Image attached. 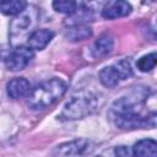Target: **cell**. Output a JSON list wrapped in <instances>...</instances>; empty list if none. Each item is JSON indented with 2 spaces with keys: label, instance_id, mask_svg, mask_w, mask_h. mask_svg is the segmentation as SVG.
Wrapping results in <instances>:
<instances>
[{
  "label": "cell",
  "instance_id": "obj_1",
  "mask_svg": "<svg viewBox=\"0 0 157 157\" xmlns=\"http://www.w3.org/2000/svg\"><path fill=\"white\" fill-rule=\"evenodd\" d=\"M66 91V83L60 78H50L37 85L28 93V107L34 110L45 109L56 102Z\"/></svg>",
  "mask_w": 157,
  "mask_h": 157
},
{
  "label": "cell",
  "instance_id": "obj_2",
  "mask_svg": "<svg viewBox=\"0 0 157 157\" xmlns=\"http://www.w3.org/2000/svg\"><path fill=\"white\" fill-rule=\"evenodd\" d=\"M98 107L97 96L91 92H80L72 96L63 108L61 117L66 120L82 119L92 114Z\"/></svg>",
  "mask_w": 157,
  "mask_h": 157
},
{
  "label": "cell",
  "instance_id": "obj_3",
  "mask_svg": "<svg viewBox=\"0 0 157 157\" xmlns=\"http://www.w3.org/2000/svg\"><path fill=\"white\" fill-rule=\"evenodd\" d=\"M38 13L36 7L25 9L10 23V40L12 45H21L33 33Z\"/></svg>",
  "mask_w": 157,
  "mask_h": 157
},
{
  "label": "cell",
  "instance_id": "obj_4",
  "mask_svg": "<svg viewBox=\"0 0 157 157\" xmlns=\"http://www.w3.org/2000/svg\"><path fill=\"white\" fill-rule=\"evenodd\" d=\"M132 75L131 64L128 59H121L118 63L105 66L99 71V81L105 87H115L121 80H126Z\"/></svg>",
  "mask_w": 157,
  "mask_h": 157
},
{
  "label": "cell",
  "instance_id": "obj_5",
  "mask_svg": "<svg viewBox=\"0 0 157 157\" xmlns=\"http://www.w3.org/2000/svg\"><path fill=\"white\" fill-rule=\"evenodd\" d=\"M148 96V90L135 87L125 96L118 98L113 104L114 113H139L137 109L142 105L145 98Z\"/></svg>",
  "mask_w": 157,
  "mask_h": 157
},
{
  "label": "cell",
  "instance_id": "obj_6",
  "mask_svg": "<svg viewBox=\"0 0 157 157\" xmlns=\"http://www.w3.org/2000/svg\"><path fill=\"white\" fill-rule=\"evenodd\" d=\"M33 49L29 47H23L18 45L15 49H12L5 58V64L6 67L11 71H18L25 69L31 60L33 59Z\"/></svg>",
  "mask_w": 157,
  "mask_h": 157
},
{
  "label": "cell",
  "instance_id": "obj_7",
  "mask_svg": "<svg viewBox=\"0 0 157 157\" xmlns=\"http://www.w3.org/2000/svg\"><path fill=\"white\" fill-rule=\"evenodd\" d=\"M91 144L86 140H74L65 144H61L55 147L53 151L54 156H80L90 152L92 147Z\"/></svg>",
  "mask_w": 157,
  "mask_h": 157
},
{
  "label": "cell",
  "instance_id": "obj_8",
  "mask_svg": "<svg viewBox=\"0 0 157 157\" xmlns=\"http://www.w3.org/2000/svg\"><path fill=\"white\" fill-rule=\"evenodd\" d=\"M131 10H132V7L128 1L115 0L114 2H112L107 7H104V10L102 11V16L104 18H108V20L119 18V17L128 16L131 12Z\"/></svg>",
  "mask_w": 157,
  "mask_h": 157
},
{
  "label": "cell",
  "instance_id": "obj_9",
  "mask_svg": "<svg viewBox=\"0 0 157 157\" xmlns=\"http://www.w3.org/2000/svg\"><path fill=\"white\" fill-rule=\"evenodd\" d=\"M53 37H54V33L50 29H47V28L37 29L28 37V39H27L28 47L34 50H42L49 44V42L53 39Z\"/></svg>",
  "mask_w": 157,
  "mask_h": 157
},
{
  "label": "cell",
  "instance_id": "obj_10",
  "mask_svg": "<svg viewBox=\"0 0 157 157\" xmlns=\"http://www.w3.org/2000/svg\"><path fill=\"white\" fill-rule=\"evenodd\" d=\"M6 90H7V94L11 98H22L25 96H28L32 88L29 81L26 80L25 77H15L7 83Z\"/></svg>",
  "mask_w": 157,
  "mask_h": 157
},
{
  "label": "cell",
  "instance_id": "obj_11",
  "mask_svg": "<svg viewBox=\"0 0 157 157\" xmlns=\"http://www.w3.org/2000/svg\"><path fill=\"white\" fill-rule=\"evenodd\" d=\"M113 45H114V40H113L112 36L102 34L96 39V42L93 44V49H92L93 55L96 58L105 56L113 50Z\"/></svg>",
  "mask_w": 157,
  "mask_h": 157
},
{
  "label": "cell",
  "instance_id": "obj_12",
  "mask_svg": "<svg viewBox=\"0 0 157 157\" xmlns=\"http://www.w3.org/2000/svg\"><path fill=\"white\" fill-rule=\"evenodd\" d=\"M134 156H151L155 157L157 155V144L155 140L152 139H144L137 141L134 147H132V152Z\"/></svg>",
  "mask_w": 157,
  "mask_h": 157
},
{
  "label": "cell",
  "instance_id": "obj_13",
  "mask_svg": "<svg viewBox=\"0 0 157 157\" xmlns=\"http://www.w3.org/2000/svg\"><path fill=\"white\" fill-rule=\"evenodd\" d=\"M27 7L26 0H0V12L6 16L18 15Z\"/></svg>",
  "mask_w": 157,
  "mask_h": 157
},
{
  "label": "cell",
  "instance_id": "obj_14",
  "mask_svg": "<svg viewBox=\"0 0 157 157\" xmlns=\"http://www.w3.org/2000/svg\"><path fill=\"white\" fill-rule=\"evenodd\" d=\"M91 34H92L91 28L82 26V25H76V26L69 28L66 32V37L71 40H82L85 38H88Z\"/></svg>",
  "mask_w": 157,
  "mask_h": 157
},
{
  "label": "cell",
  "instance_id": "obj_15",
  "mask_svg": "<svg viewBox=\"0 0 157 157\" xmlns=\"http://www.w3.org/2000/svg\"><path fill=\"white\" fill-rule=\"evenodd\" d=\"M76 6V0H53V9L61 13H72Z\"/></svg>",
  "mask_w": 157,
  "mask_h": 157
},
{
  "label": "cell",
  "instance_id": "obj_16",
  "mask_svg": "<svg viewBox=\"0 0 157 157\" xmlns=\"http://www.w3.org/2000/svg\"><path fill=\"white\" fill-rule=\"evenodd\" d=\"M156 61H157V55L156 53H151V54H147L142 58H140L136 63L137 67L140 71L142 72H147V71H151L155 66H156Z\"/></svg>",
  "mask_w": 157,
  "mask_h": 157
},
{
  "label": "cell",
  "instance_id": "obj_17",
  "mask_svg": "<svg viewBox=\"0 0 157 157\" xmlns=\"http://www.w3.org/2000/svg\"><path fill=\"white\" fill-rule=\"evenodd\" d=\"M114 153L118 155V156H129V155H132L126 146H118V147H115Z\"/></svg>",
  "mask_w": 157,
  "mask_h": 157
}]
</instances>
